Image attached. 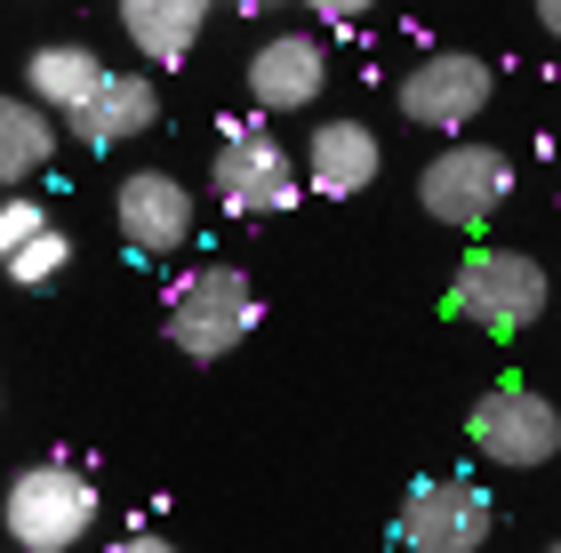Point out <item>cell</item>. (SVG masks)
<instances>
[{
    "label": "cell",
    "mask_w": 561,
    "mask_h": 553,
    "mask_svg": "<svg viewBox=\"0 0 561 553\" xmlns=\"http://www.w3.org/2000/svg\"><path fill=\"white\" fill-rule=\"evenodd\" d=\"M161 330L185 361H225L257 330V289H249V273H233V265H193V273H176Z\"/></svg>",
    "instance_id": "cell-1"
},
{
    "label": "cell",
    "mask_w": 561,
    "mask_h": 553,
    "mask_svg": "<svg viewBox=\"0 0 561 553\" xmlns=\"http://www.w3.org/2000/svg\"><path fill=\"white\" fill-rule=\"evenodd\" d=\"M0 530H9L16 553H72L96 530V482L72 465H24L9 497H0Z\"/></svg>",
    "instance_id": "cell-2"
},
{
    "label": "cell",
    "mask_w": 561,
    "mask_h": 553,
    "mask_svg": "<svg viewBox=\"0 0 561 553\" xmlns=\"http://www.w3.org/2000/svg\"><path fill=\"white\" fill-rule=\"evenodd\" d=\"M505 200H514V161H505L497 145L457 137V145H442V153L417 169V209L433 224H449V233H481Z\"/></svg>",
    "instance_id": "cell-3"
},
{
    "label": "cell",
    "mask_w": 561,
    "mask_h": 553,
    "mask_svg": "<svg viewBox=\"0 0 561 553\" xmlns=\"http://www.w3.org/2000/svg\"><path fill=\"white\" fill-rule=\"evenodd\" d=\"M546 297H553V281L529 249H473L449 281V306L490 337H514L529 321H546Z\"/></svg>",
    "instance_id": "cell-4"
},
{
    "label": "cell",
    "mask_w": 561,
    "mask_h": 553,
    "mask_svg": "<svg viewBox=\"0 0 561 553\" xmlns=\"http://www.w3.org/2000/svg\"><path fill=\"white\" fill-rule=\"evenodd\" d=\"M466 441L481 449L490 465H505V473H538L553 449H561V410L538 393V385H490L473 401V417H466Z\"/></svg>",
    "instance_id": "cell-5"
},
{
    "label": "cell",
    "mask_w": 561,
    "mask_h": 553,
    "mask_svg": "<svg viewBox=\"0 0 561 553\" xmlns=\"http://www.w3.org/2000/svg\"><path fill=\"white\" fill-rule=\"evenodd\" d=\"M490 530H497V506L466 473H425L401 497V545L410 553H481Z\"/></svg>",
    "instance_id": "cell-6"
},
{
    "label": "cell",
    "mask_w": 561,
    "mask_h": 553,
    "mask_svg": "<svg viewBox=\"0 0 561 553\" xmlns=\"http://www.w3.org/2000/svg\"><path fill=\"white\" fill-rule=\"evenodd\" d=\"M497 96V72L490 57H473V48H433L425 65L401 72V120H417V129H473L481 113H490Z\"/></svg>",
    "instance_id": "cell-7"
},
{
    "label": "cell",
    "mask_w": 561,
    "mask_h": 553,
    "mask_svg": "<svg viewBox=\"0 0 561 553\" xmlns=\"http://www.w3.org/2000/svg\"><path fill=\"white\" fill-rule=\"evenodd\" d=\"M209 193L225 217H280L297 200V161L273 129H233L209 161Z\"/></svg>",
    "instance_id": "cell-8"
},
{
    "label": "cell",
    "mask_w": 561,
    "mask_h": 553,
    "mask_svg": "<svg viewBox=\"0 0 561 553\" xmlns=\"http://www.w3.org/2000/svg\"><path fill=\"white\" fill-rule=\"evenodd\" d=\"M113 217H121V233H129V249L176 257V249L193 241V185L169 177V169H129V177L113 185Z\"/></svg>",
    "instance_id": "cell-9"
},
{
    "label": "cell",
    "mask_w": 561,
    "mask_h": 553,
    "mask_svg": "<svg viewBox=\"0 0 561 553\" xmlns=\"http://www.w3.org/2000/svg\"><path fill=\"white\" fill-rule=\"evenodd\" d=\"M152 120H161V89H152L145 72H121V65H105V72H96V89H89L81 105L65 113V129L81 137L89 153H113V145L145 137Z\"/></svg>",
    "instance_id": "cell-10"
},
{
    "label": "cell",
    "mask_w": 561,
    "mask_h": 553,
    "mask_svg": "<svg viewBox=\"0 0 561 553\" xmlns=\"http://www.w3.org/2000/svg\"><path fill=\"white\" fill-rule=\"evenodd\" d=\"M321 81H329V48L313 33H273V41H257V57H249V96H257L265 113L321 105Z\"/></svg>",
    "instance_id": "cell-11"
},
{
    "label": "cell",
    "mask_w": 561,
    "mask_h": 553,
    "mask_svg": "<svg viewBox=\"0 0 561 553\" xmlns=\"http://www.w3.org/2000/svg\"><path fill=\"white\" fill-rule=\"evenodd\" d=\"M377 169H386V145H377L369 120H321L313 145H305V177H313L329 200H353L377 185Z\"/></svg>",
    "instance_id": "cell-12"
},
{
    "label": "cell",
    "mask_w": 561,
    "mask_h": 553,
    "mask_svg": "<svg viewBox=\"0 0 561 553\" xmlns=\"http://www.w3.org/2000/svg\"><path fill=\"white\" fill-rule=\"evenodd\" d=\"M209 9L217 0H121V33H129L137 57H152V65H185Z\"/></svg>",
    "instance_id": "cell-13"
},
{
    "label": "cell",
    "mask_w": 561,
    "mask_h": 553,
    "mask_svg": "<svg viewBox=\"0 0 561 553\" xmlns=\"http://www.w3.org/2000/svg\"><path fill=\"white\" fill-rule=\"evenodd\" d=\"M96 72H105V65H96V48H81V41H41L33 57H24V96H33L41 113L65 120L96 89Z\"/></svg>",
    "instance_id": "cell-14"
},
{
    "label": "cell",
    "mask_w": 561,
    "mask_h": 553,
    "mask_svg": "<svg viewBox=\"0 0 561 553\" xmlns=\"http://www.w3.org/2000/svg\"><path fill=\"white\" fill-rule=\"evenodd\" d=\"M57 161V113H41L33 96H0V193L33 185Z\"/></svg>",
    "instance_id": "cell-15"
},
{
    "label": "cell",
    "mask_w": 561,
    "mask_h": 553,
    "mask_svg": "<svg viewBox=\"0 0 561 553\" xmlns=\"http://www.w3.org/2000/svg\"><path fill=\"white\" fill-rule=\"evenodd\" d=\"M65 265H72V241H65V224H57V217H48L24 249H9V257H0V273H9L16 289H48Z\"/></svg>",
    "instance_id": "cell-16"
},
{
    "label": "cell",
    "mask_w": 561,
    "mask_h": 553,
    "mask_svg": "<svg viewBox=\"0 0 561 553\" xmlns=\"http://www.w3.org/2000/svg\"><path fill=\"white\" fill-rule=\"evenodd\" d=\"M41 224H48V209H41V200L9 193V200H0V257H9V249H24V241L41 233Z\"/></svg>",
    "instance_id": "cell-17"
},
{
    "label": "cell",
    "mask_w": 561,
    "mask_h": 553,
    "mask_svg": "<svg viewBox=\"0 0 561 553\" xmlns=\"http://www.w3.org/2000/svg\"><path fill=\"white\" fill-rule=\"evenodd\" d=\"M297 9H313V16H329V24H345V16H369L377 0H297Z\"/></svg>",
    "instance_id": "cell-18"
},
{
    "label": "cell",
    "mask_w": 561,
    "mask_h": 553,
    "mask_svg": "<svg viewBox=\"0 0 561 553\" xmlns=\"http://www.w3.org/2000/svg\"><path fill=\"white\" fill-rule=\"evenodd\" d=\"M105 553H176L169 538H121V545H105Z\"/></svg>",
    "instance_id": "cell-19"
},
{
    "label": "cell",
    "mask_w": 561,
    "mask_h": 553,
    "mask_svg": "<svg viewBox=\"0 0 561 553\" xmlns=\"http://www.w3.org/2000/svg\"><path fill=\"white\" fill-rule=\"evenodd\" d=\"M529 9H538V24H546V33L561 24V0H529Z\"/></svg>",
    "instance_id": "cell-20"
},
{
    "label": "cell",
    "mask_w": 561,
    "mask_h": 553,
    "mask_svg": "<svg viewBox=\"0 0 561 553\" xmlns=\"http://www.w3.org/2000/svg\"><path fill=\"white\" fill-rule=\"evenodd\" d=\"M249 9H265V0H249Z\"/></svg>",
    "instance_id": "cell-21"
}]
</instances>
